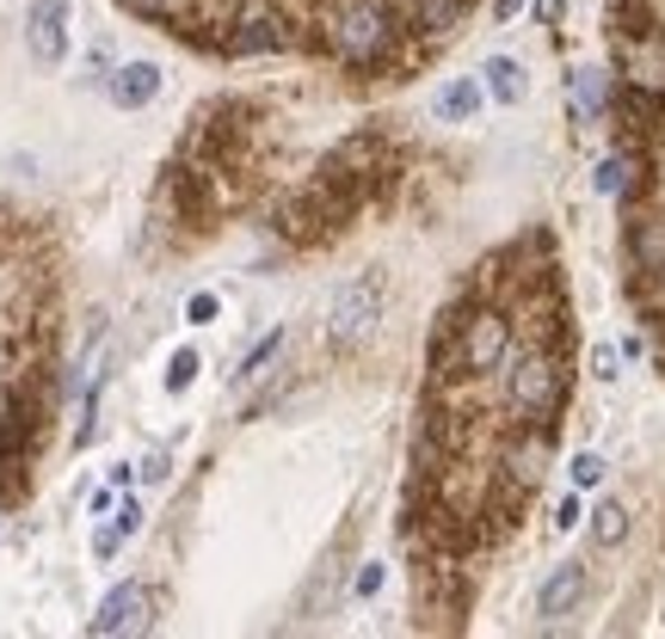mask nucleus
<instances>
[{
  "instance_id": "obj_1",
  "label": "nucleus",
  "mask_w": 665,
  "mask_h": 639,
  "mask_svg": "<svg viewBox=\"0 0 665 639\" xmlns=\"http://www.w3.org/2000/svg\"><path fill=\"white\" fill-rule=\"evenodd\" d=\"M327 38H332V50H339V56L363 68V62H377L382 43H389V13H382V7H370V0H346V7L332 13Z\"/></svg>"
},
{
  "instance_id": "obj_2",
  "label": "nucleus",
  "mask_w": 665,
  "mask_h": 639,
  "mask_svg": "<svg viewBox=\"0 0 665 639\" xmlns=\"http://www.w3.org/2000/svg\"><path fill=\"white\" fill-rule=\"evenodd\" d=\"M506 394H511V406H518V413H530V418H549L555 406H561V370H555L549 356L524 351L518 363L506 370Z\"/></svg>"
},
{
  "instance_id": "obj_3",
  "label": "nucleus",
  "mask_w": 665,
  "mask_h": 639,
  "mask_svg": "<svg viewBox=\"0 0 665 639\" xmlns=\"http://www.w3.org/2000/svg\"><path fill=\"white\" fill-rule=\"evenodd\" d=\"M382 277L377 270H363V277H351V284H339L332 289V332L339 339H363V332L382 320Z\"/></svg>"
},
{
  "instance_id": "obj_4",
  "label": "nucleus",
  "mask_w": 665,
  "mask_h": 639,
  "mask_svg": "<svg viewBox=\"0 0 665 639\" xmlns=\"http://www.w3.org/2000/svg\"><path fill=\"white\" fill-rule=\"evenodd\" d=\"M506 351H511L506 320H499V313H468L463 332H456V356H450V363L481 375V370H493V363H506Z\"/></svg>"
},
{
  "instance_id": "obj_5",
  "label": "nucleus",
  "mask_w": 665,
  "mask_h": 639,
  "mask_svg": "<svg viewBox=\"0 0 665 639\" xmlns=\"http://www.w3.org/2000/svg\"><path fill=\"white\" fill-rule=\"evenodd\" d=\"M25 50H31L38 68H62V62H68V0H31Z\"/></svg>"
},
{
  "instance_id": "obj_6",
  "label": "nucleus",
  "mask_w": 665,
  "mask_h": 639,
  "mask_svg": "<svg viewBox=\"0 0 665 639\" xmlns=\"http://www.w3.org/2000/svg\"><path fill=\"white\" fill-rule=\"evenodd\" d=\"M148 627V590L142 584H117L112 597L99 603V615H93V633L112 639V633H142Z\"/></svg>"
},
{
  "instance_id": "obj_7",
  "label": "nucleus",
  "mask_w": 665,
  "mask_h": 639,
  "mask_svg": "<svg viewBox=\"0 0 665 639\" xmlns=\"http://www.w3.org/2000/svg\"><path fill=\"white\" fill-rule=\"evenodd\" d=\"M105 86H112V105L142 111V105H155V93H160V68H155V62H117Z\"/></svg>"
},
{
  "instance_id": "obj_8",
  "label": "nucleus",
  "mask_w": 665,
  "mask_h": 639,
  "mask_svg": "<svg viewBox=\"0 0 665 639\" xmlns=\"http://www.w3.org/2000/svg\"><path fill=\"white\" fill-rule=\"evenodd\" d=\"M585 597V566L579 560H567V566L549 572V584H542V597H536V609L549 615V621H561V615H573V603Z\"/></svg>"
},
{
  "instance_id": "obj_9",
  "label": "nucleus",
  "mask_w": 665,
  "mask_h": 639,
  "mask_svg": "<svg viewBox=\"0 0 665 639\" xmlns=\"http://www.w3.org/2000/svg\"><path fill=\"white\" fill-rule=\"evenodd\" d=\"M629 253L641 270H665V215H641L635 234H629Z\"/></svg>"
},
{
  "instance_id": "obj_10",
  "label": "nucleus",
  "mask_w": 665,
  "mask_h": 639,
  "mask_svg": "<svg viewBox=\"0 0 665 639\" xmlns=\"http://www.w3.org/2000/svg\"><path fill=\"white\" fill-rule=\"evenodd\" d=\"M432 111L444 117V124H468V117L481 111V81H450L432 99Z\"/></svg>"
},
{
  "instance_id": "obj_11",
  "label": "nucleus",
  "mask_w": 665,
  "mask_h": 639,
  "mask_svg": "<svg viewBox=\"0 0 665 639\" xmlns=\"http://www.w3.org/2000/svg\"><path fill=\"white\" fill-rule=\"evenodd\" d=\"M481 74H487V93H493L499 105H518V99H524V68H518L511 56H493Z\"/></svg>"
},
{
  "instance_id": "obj_12",
  "label": "nucleus",
  "mask_w": 665,
  "mask_h": 639,
  "mask_svg": "<svg viewBox=\"0 0 665 639\" xmlns=\"http://www.w3.org/2000/svg\"><path fill=\"white\" fill-rule=\"evenodd\" d=\"M592 535H598V547H616V541L629 535V511H622L616 498H610V504H598V516H592Z\"/></svg>"
},
{
  "instance_id": "obj_13",
  "label": "nucleus",
  "mask_w": 665,
  "mask_h": 639,
  "mask_svg": "<svg viewBox=\"0 0 665 639\" xmlns=\"http://www.w3.org/2000/svg\"><path fill=\"white\" fill-rule=\"evenodd\" d=\"M277 43H284V31L272 19H246V31H234V50H277Z\"/></svg>"
},
{
  "instance_id": "obj_14",
  "label": "nucleus",
  "mask_w": 665,
  "mask_h": 639,
  "mask_svg": "<svg viewBox=\"0 0 665 639\" xmlns=\"http://www.w3.org/2000/svg\"><path fill=\"white\" fill-rule=\"evenodd\" d=\"M463 7L468 0H420V25L425 31H450L456 19H463Z\"/></svg>"
},
{
  "instance_id": "obj_15",
  "label": "nucleus",
  "mask_w": 665,
  "mask_h": 639,
  "mask_svg": "<svg viewBox=\"0 0 665 639\" xmlns=\"http://www.w3.org/2000/svg\"><path fill=\"white\" fill-rule=\"evenodd\" d=\"M198 351H173V363H167V387H173V394H186L191 382H198Z\"/></svg>"
},
{
  "instance_id": "obj_16",
  "label": "nucleus",
  "mask_w": 665,
  "mask_h": 639,
  "mask_svg": "<svg viewBox=\"0 0 665 639\" xmlns=\"http://www.w3.org/2000/svg\"><path fill=\"white\" fill-rule=\"evenodd\" d=\"M573 105H579V117H598V105H604V81H598V74H579V81H573Z\"/></svg>"
},
{
  "instance_id": "obj_17",
  "label": "nucleus",
  "mask_w": 665,
  "mask_h": 639,
  "mask_svg": "<svg viewBox=\"0 0 665 639\" xmlns=\"http://www.w3.org/2000/svg\"><path fill=\"white\" fill-rule=\"evenodd\" d=\"M598 480H604V455H592V449L573 455V486H579V492H592Z\"/></svg>"
},
{
  "instance_id": "obj_18",
  "label": "nucleus",
  "mask_w": 665,
  "mask_h": 639,
  "mask_svg": "<svg viewBox=\"0 0 665 639\" xmlns=\"http://www.w3.org/2000/svg\"><path fill=\"white\" fill-rule=\"evenodd\" d=\"M272 351H284V332H272V339L253 344V351H246V363H241V375H260L265 363H272Z\"/></svg>"
},
{
  "instance_id": "obj_19",
  "label": "nucleus",
  "mask_w": 665,
  "mask_h": 639,
  "mask_svg": "<svg viewBox=\"0 0 665 639\" xmlns=\"http://www.w3.org/2000/svg\"><path fill=\"white\" fill-rule=\"evenodd\" d=\"M592 370H598V382H616V344H598V351H592Z\"/></svg>"
},
{
  "instance_id": "obj_20",
  "label": "nucleus",
  "mask_w": 665,
  "mask_h": 639,
  "mask_svg": "<svg viewBox=\"0 0 665 639\" xmlns=\"http://www.w3.org/2000/svg\"><path fill=\"white\" fill-rule=\"evenodd\" d=\"M598 191H604V198L622 191V160H604V167H598Z\"/></svg>"
},
{
  "instance_id": "obj_21",
  "label": "nucleus",
  "mask_w": 665,
  "mask_h": 639,
  "mask_svg": "<svg viewBox=\"0 0 665 639\" xmlns=\"http://www.w3.org/2000/svg\"><path fill=\"white\" fill-rule=\"evenodd\" d=\"M117 547H124V529H99V535H93V554L99 560H112Z\"/></svg>"
},
{
  "instance_id": "obj_22",
  "label": "nucleus",
  "mask_w": 665,
  "mask_h": 639,
  "mask_svg": "<svg viewBox=\"0 0 665 639\" xmlns=\"http://www.w3.org/2000/svg\"><path fill=\"white\" fill-rule=\"evenodd\" d=\"M117 529H124V535H136V529H142V504H136V498H124V511H117Z\"/></svg>"
},
{
  "instance_id": "obj_23",
  "label": "nucleus",
  "mask_w": 665,
  "mask_h": 639,
  "mask_svg": "<svg viewBox=\"0 0 665 639\" xmlns=\"http://www.w3.org/2000/svg\"><path fill=\"white\" fill-rule=\"evenodd\" d=\"M191 320H198V327L203 320H217V296H191Z\"/></svg>"
},
{
  "instance_id": "obj_24",
  "label": "nucleus",
  "mask_w": 665,
  "mask_h": 639,
  "mask_svg": "<svg viewBox=\"0 0 665 639\" xmlns=\"http://www.w3.org/2000/svg\"><path fill=\"white\" fill-rule=\"evenodd\" d=\"M377 584H382V566H363V578H358V597H377Z\"/></svg>"
},
{
  "instance_id": "obj_25",
  "label": "nucleus",
  "mask_w": 665,
  "mask_h": 639,
  "mask_svg": "<svg viewBox=\"0 0 665 639\" xmlns=\"http://www.w3.org/2000/svg\"><path fill=\"white\" fill-rule=\"evenodd\" d=\"M579 523V498H567L561 511H555V529H573Z\"/></svg>"
},
{
  "instance_id": "obj_26",
  "label": "nucleus",
  "mask_w": 665,
  "mask_h": 639,
  "mask_svg": "<svg viewBox=\"0 0 665 639\" xmlns=\"http://www.w3.org/2000/svg\"><path fill=\"white\" fill-rule=\"evenodd\" d=\"M561 7H567V0H536V19H542V25H555V19H561Z\"/></svg>"
},
{
  "instance_id": "obj_27",
  "label": "nucleus",
  "mask_w": 665,
  "mask_h": 639,
  "mask_svg": "<svg viewBox=\"0 0 665 639\" xmlns=\"http://www.w3.org/2000/svg\"><path fill=\"white\" fill-rule=\"evenodd\" d=\"M518 7H524V0H499V19H511V13H518Z\"/></svg>"
}]
</instances>
